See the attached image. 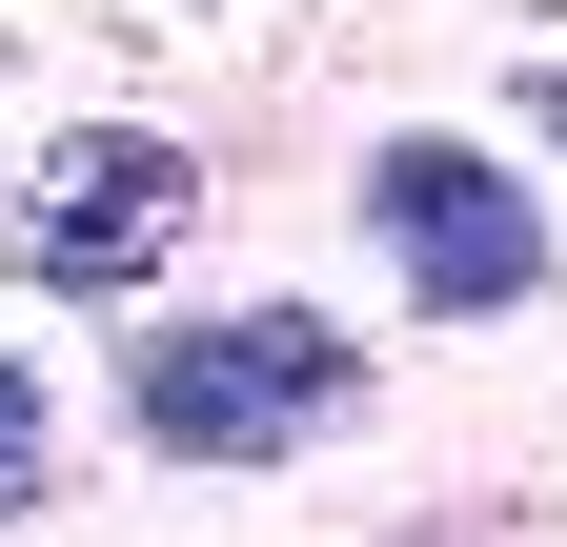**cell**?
<instances>
[{
    "label": "cell",
    "instance_id": "cell-3",
    "mask_svg": "<svg viewBox=\"0 0 567 547\" xmlns=\"http://www.w3.org/2000/svg\"><path fill=\"white\" fill-rule=\"evenodd\" d=\"M365 224L405 244V305H446V324H486V305L547 285V203L486 163V143H385L365 163Z\"/></svg>",
    "mask_w": 567,
    "mask_h": 547
},
{
    "label": "cell",
    "instance_id": "cell-4",
    "mask_svg": "<svg viewBox=\"0 0 567 547\" xmlns=\"http://www.w3.org/2000/svg\"><path fill=\"white\" fill-rule=\"evenodd\" d=\"M21 487H41V385L0 365V507H21Z\"/></svg>",
    "mask_w": 567,
    "mask_h": 547
},
{
    "label": "cell",
    "instance_id": "cell-2",
    "mask_svg": "<svg viewBox=\"0 0 567 547\" xmlns=\"http://www.w3.org/2000/svg\"><path fill=\"white\" fill-rule=\"evenodd\" d=\"M183 224H203V163L163 122H82V143H41V183L0 203V264H21L41 305H142Z\"/></svg>",
    "mask_w": 567,
    "mask_h": 547
},
{
    "label": "cell",
    "instance_id": "cell-1",
    "mask_svg": "<svg viewBox=\"0 0 567 547\" xmlns=\"http://www.w3.org/2000/svg\"><path fill=\"white\" fill-rule=\"evenodd\" d=\"M122 405H142L163 466H284L324 405H365V365H344L324 305H203V324H142Z\"/></svg>",
    "mask_w": 567,
    "mask_h": 547
}]
</instances>
